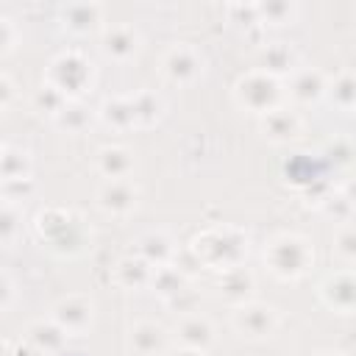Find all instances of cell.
I'll use <instances>...</instances> for the list:
<instances>
[{"instance_id": "6da1fadb", "label": "cell", "mask_w": 356, "mask_h": 356, "mask_svg": "<svg viewBox=\"0 0 356 356\" xmlns=\"http://www.w3.org/2000/svg\"><path fill=\"white\" fill-rule=\"evenodd\" d=\"M189 250L203 261V267L211 270H225V267H236L245 264L248 256V234L236 225H214L200 231L192 242Z\"/></svg>"}, {"instance_id": "7a4b0ae2", "label": "cell", "mask_w": 356, "mask_h": 356, "mask_svg": "<svg viewBox=\"0 0 356 356\" xmlns=\"http://www.w3.org/2000/svg\"><path fill=\"white\" fill-rule=\"evenodd\" d=\"M36 234L47 248H53L56 253H64V256L83 250V245L89 239L86 222L75 211L61 209V206H50L36 214Z\"/></svg>"}, {"instance_id": "3957f363", "label": "cell", "mask_w": 356, "mask_h": 356, "mask_svg": "<svg viewBox=\"0 0 356 356\" xmlns=\"http://www.w3.org/2000/svg\"><path fill=\"white\" fill-rule=\"evenodd\" d=\"M267 270L281 281L303 278L314 264V248L300 234H275L264 248Z\"/></svg>"}, {"instance_id": "277c9868", "label": "cell", "mask_w": 356, "mask_h": 356, "mask_svg": "<svg viewBox=\"0 0 356 356\" xmlns=\"http://www.w3.org/2000/svg\"><path fill=\"white\" fill-rule=\"evenodd\" d=\"M284 100V86L278 78L261 72V70H250L245 75L236 78L234 83V103L250 114H267L273 108H278Z\"/></svg>"}, {"instance_id": "5b68a950", "label": "cell", "mask_w": 356, "mask_h": 356, "mask_svg": "<svg viewBox=\"0 0 356 356\" xmlns=\"http://www.w3.org/2000/svg\"><path fill=\"white\" fill-rule=\"evenodd\" d=\"M44 81L50 86H56L67 100H78L92 83V64H89V58L83 53L64 50L50 61Z\"/></svg>"}, {"instance_id": "8992f818", "label": "cell", "mask_w": 356, "mask_h": 356, "mask_svg": "<svg viewBox=\"0 0 356 356\" xmlns=\"http://www.w3.org/2000/svg\"><path fill=\"white\" fill-rule=\"evenodd\" d=\"M231 325L239 337L245 339H267L278 331L281 317L270 303H259V300H248L234 306L231 312Z\"/></svg>"}, {"instance_id": "52a82bcc", "label": "cell", "mask_w": 356, "mask_h": 356, "mask_svg": "<svg viewBox=\"0 0 356 356\" xmlns=\"http://www.w3.org/2000/svg\"><path fill=\"white\" fill-rule=\"evenodd\" d=\"M203 72V56L197 47L186 44V42H178L172 47L164 50L161 56V75L175 83V86H189L200 78Z\"/></svg>"}, {"instance_id": "ba28073f", "label": "cell", "mask_w": 356, "mask_h": 356, "mask_svg": "<svg viewBox=\"0 0 356 356\" xmlns=\"http://www.w3.org/2000/svg\"><path fill=\"white\" fill-rule=\"evenodd\" d=\"M50 317L67 331V337L86 334L95 323V300L86 295H67L56 300V306L50 309Z\"/></svg>"}, {"instance_id": "9c48e42d", "label": "cell", "mask_w": 356, "mask_h": 356, "mask_svg": "<svg viewBox=\"0 0 356 356\" xmlns=\"http://www.w3.org/2000/svg\"><path fill=\"white\" fill-rule=\"evenodd\" d=\"M97 206L103 214L108 217H125L136 209L139 203V186L131 178H120V181H103L97 195H95Z\"/></svg>"}, {"instance_id": "30bf717a", "label": "cell", "mask_w": 356, "mask_h": 356, "mask_svg": "<svg viewBox=\"0 0 356 356\" xmlns=\"http://www.w3.org/2000/svg\"><path fill=\"white\" fill-rule=\"evenodd\" d=\"M320 298L323 303L337 312V314H353L356 309V278L350 267H342L337 273H331L323 284H320Z\"/></svg>"}, {"instance_id": "8fae6325", "label": "cell", "mask_w": 356, "mask_h": 356, "mask_svg": "<svg viewBox=\"0 0 356 356\" xmlns=\"http://www.w3.org/2000/svg\"><path fill=\"white\" fill-rule=\"evenodd\" d=\"M142 36L134 25H106L100 33V50L111 61H131L139 53Z\"/></svg>"}, {"instance_id": "7c38bea8", "label": "cell", "mask_w": 356, "mask_h": 356, "mask_svg": "<svg viewBox=\"0 0 356 356\" xmlns=\"http://www.w3.org/2000/svg\"><path fill=\"white\" fill-rule=\"evenodd\" d=\"M300 128H303V122H300L298 111L286 108L284 103H281L278 108H273V111H267V114L259 117V131H261V136H267V139L275 142V145H284V142L298 139V136H300Z\"/></svg>"}, {"instance_id": "4fadbf2b", "label": "cell", "mask_w": 356, "mask_h": 356, "mask_svg": "<svg viewBox=\"0 0 356 356\" xmlns=\"http://www.w3.org/2000/svg\"><path fill=\"white\" fill-rule=\"evenodd\" d=\"M128 350L134 356H161L167 350V331L156 320H139L128 328Z\"/></svg>"}, {"instance_id": "5bb4252c", "label": "cell", "mask_w": 356, "mask_h": 356, "mask_svg": "<svg viewBox=\"0 0 356 356\" xmlns=\"http://www.w3.org/2000/svg\"><path fill=\"white\" fill-rule=\"evenodd\" d=\"M325 89H328V78L317 67H300L289 78V97L298 106H312V103L323 100Z\"/></svg>"}, {"instance_id": "9a60e30c", "label": "cell", "mask_w": 356, "mask_h": 356, "mask_svg": "<svg viewBox=\"0 0 356 356\" xmlns=\"http://www.w3.org/2000/svg\"><path fill=\"white\" fill-rule=\"evenodd\" d=\"M214 325H211V320L209 317H203V314H184L181 320H178V325H175V339H178V345H184V348H192V350H200V353H206L211 345H214Z\"/></svg>"}, {"instance_id": "2e32d148", "label": "cell", "mask_w": 356, "mask_h": 356, "mask_svg": "<svg viewBox=\"0 0 356 356\" xmlns=\"http://www.w3.org/2000/svg\"><path fill=\"white\" fill-rule=\"evenodd\" d=\"M103 19H106V8L100 3H70L61 8L64 28L78 36H89V33L100 31Z\"/></svg>"}, {"instance_id": "e0dca14e", "label": "cell", "mask_w": 356, "mask_h": 356, "mask_svg": "<svg viewBox=\"0 0 356 356\" xmlns=\"http://www.w3.org/2000/svg\"><path fill=\"white\" fill-rule=\"evenodd\" d=\"M217 289L220 295L231 303V306H239V303H248L253 289H256V278L253 273L245 267V264H236V267H225L220 270L217 275Z\"/></svg>"}, {"instance_id": "ac0fdd59", "label": "cell", "mask_w": 356, "mask_h": 356, "mask_svg": "<svg viewBox=\"0 0 356 356\" xmlns=\"http://www.w3.org/2000/svg\"><path fill=\"white\" fill-rule=\"evenodd\" d=\"M256 70H261V72H267V75L281 81L284 75L298 70V53L286 42H267L259 50V67Z\"/></svg>"}, {"instance_id": "d6986e66", "label": "cell", "mask_w": 356, "mask_h": 356, "mask_svg": "<svg viewBox=\"0 0 356 356\" xmlns=\"http://www.w3.org/2000/svg\"><path fill=\"white\" fill-rule=\"evenodd\" d=\"M95 170L106 181L131 178V172H134V153L125 145H103L95 153Z\"/></svg>"}, {"instance_id": "ffe728a7", "label": "cell", "mask_w": 356, "mask_h": 356, "mask_svg": "<svg viewBox=\"0 0 356 356\" xmlns=\"http://www.w3.org/2000/svg\"><path fill=\"white\" fill-rule=\"evenodd\" d=\"M25 339L33 342L44 356H58L64 348H67V331L53 320V317H42V320H33L28 328H25Z\"/></svg>"}, {"instance_id": "44dd1931", "label": "cell", "mask_w": 356, "mask_h": 356, "mask_svg": "<svg viewBox=\"0 0 356 356\" xmlns=\"http://www.w3.org/2000/svg\"><path fill=\"white\" fill-rule=\"evenodd\" d=\"M172 253H175V242H172L170 234H164V231H147V234H142L136 239V253L134 256H139L150 267H164V264H170Z\"/></svg>"}, {"instance_id": "7402d4cb", "label": "cell", "mask_w": 356, "mask_h": 356, "mask_svg": "<svg viewBox=\"0 0 356 356\" xmlns=\"http://www.w3.org/2000/svg\"><path fill=\"white\" fill-rule=\"evenodd\" d=\"M97 117L103 125H108L111 131H131L136 128V120H134V106H131V97L125 95H117V97H106L100 106H97Z\"/></svg>"}, {"instance_id": "603a6c76", "label": "cell", "mask_w": 356, "mask_h": 356, "mask_svg": "<svg viewBox=\"0 0 356 356\" xmlns=\"http://www.w3.org/2000/svg\"><path fill=\"white\" fill-rule=\"evenodd\" d=\"M150 273H153V267L131 253L114 264V284H120L125 289H142L150 284Z\"/></svg>"}, {"instance_id": "cb8c5ba5", "label": "cell", "mask_w": 356, "mask_h": 356, "mask_svg": "<svg viewBox=\"0 0 356 356\" xmlns=\"http://www.w3.org/2000/svg\"><path fill=\"white\" fill-rule=\"evenodd\" d=\"M131 97V106H134V120H136V128H147V125H156L164 114V100L150 92V89H139Z\"/></svg>"}, {"instance_id": "d4e9b609", "label": "cell", "mask_w": 356, "mask_h": 356, "mask_svg": "<svg viewBox=\"0 0 356 356\" xmlns=\"http://www.w3.org/2000/svg\"><path fill=\"white\" fill-rule=\"evenodd\" d=\"M164 303L170 300V298H175L184 286H189V281L172 267V264H164V267H153V273H150V284H147Z\"/></svg>"}, {"instance_id": "484cf974", "label": "cell", "mask_w": 356, "mask_h": 356, "mask_svg": "<svg viewBox=\"0 0 356 356\" xmlns=\"http://www.w3.org/2000/svg\"><path fill=\"white\" fill-rule=\"evenodd\" d=\"M11 178H31V156L22 147L3 145L0 150V181Z\"/></svg>"}, {"instance_id": "4316f807", "label": "cell", "mask_w": 356, "mask_h": 356, "mask_svg": "<svg viewBox=\"0 0 356 356\" xmlns=\"http://www.w3.org/2000/svg\"><path fill=\"white\" fill-rule=\"evenodd\" d=\"M325 95L331 97V103L339 111H353V106H356V75L350 70H342L334 81H328Z\"/></svg>"}, {"instance_id": "83f0119b", "label": "cell", "mask_w": 356, "mask_h": 356, "mask_svg": "<svg viewBox=\"0 0 356 356\" xmlns=\"http://www.w3.org/2000/svg\"><path fill=\"white\" fill-rule=\"evenodd\" d=\"M256 14L261 25H292L298 17V6L289 0H270V3H256Z\"/></svg>"}, {"instance_id": "f1b7e54d", "label": "cell", "mask_w": 356, "mask_h": 356, "mask_svg": "<svg viewBox=\"0 0 356 356\" xmlns=\"http://www.w3.org/2000/svg\"><path fill=\"white\" fill-rule=\"evenodd\" d=\"M89 120H92V111H89L81 100H67V106L53 117V122H56L61 131H67V134L83 131V128L89 125Z\"/></svg>"}, {"instance_id": "f546056e", "label": "cell", "mask_w": 356, "mask_h": 356, "mask_svg": "<svg viewBox=\"0 0 356 356\" xmlns=\"http://www.w3.org/2000/svg\"><path fill=\"white\" fill-rule=\"evenodd\" d=\"M22 231V211L14 203L0 200V245H14Z\"/></svg>"}, {"instance_id": "4dcf8cb0", "label": "cell", "mask_w": 356, "mask_h": 356, "mask_svg": "<svg viewBox=\"0 0 356 356\" xmlns=\"http://www.w3.org/2000/svg\"><path fill=\"white\" fill-rule=\"evenodd\" d=\"M64 106H67V97L56 86H50L47 81H42L39 89L33 92V108L42 111V114H47V117H56Z\"/></svg>"}, {"instance_id": "1f68e13d", "label": "cell", "mask_w": 356, "mask_h": 356, "mask_svg": "<svg viewBox=\"0 0 356 356\" xmlns=\"http://www.w3.org/2000/svg\"><path fill=\"white\" fill-rule=\"evenodd\" d=\"M320 209L328 214V217H334L337 222H350V217H353V200H350V195L348 192H339V189H334V192H328L323 200H320Z\"/></svg>"}, {"instance_id": "d6a6232c", "label": "cell", "mask_w": 356, "mask_h": 356, "mask_svg": "<svg viewBox=\"0 0 356 356\" xmlns=\"http://www.w3.org/2000/svg\"><path fill=\"white\" fill-rule=\"evenodd\" d=\"M334 256H337L345 267H350V264L356 261V231H353L350 222H345V225L334 234Z\"/></svg>"}, {"instance_id": "836d02e7", "label": "cell", "mask_w": 356, "mask_h": 356, "mask_svg": "<svg viewBox=\"0 0 356 356\" xmlns=\"http://www.w3.org/2000/svg\"><path fill=\"white\" fill-rule=\"evenodd\" d=\"M33 192H36L33 178H11V181H0V197H3L6 203L19 206V203L28 200Z\"/></svg>"}, {"instance_id": "e575fe53", "label": "cell", "mask_w": 356, "mask_h": 356, "mask_svg": "<svg viewBox=\"0 0 356 356\" xmlns=\"http://www.w3.org/2000/svg\"><path fill=\"white\" fill-rule=\"evenodd\" d=\"M170 264H172V267H175V270H178V273H181L186 281H192V278H195V275L203 270V261H200V259H197V256L189 250V245H186V248H181V250L175 248V253H172Z\"/></svg>"}, {"instance_id": "d590c367", "label": "cell", "mask_w": 356, "mask_h": 356, "mask_svg": "<svg viewBox=\"0 0 356 356\" xmlns=\"http://www.w3.org/2000/svg\"><path fill=\"white\" fill-rule=\"evenodd\" d=\"M228 17H231L234 22H242V25H253V22H259L256 3H231V6H228Z\"/></svg>"}, {"instance_id": "8d00e7d4", "label": "cell", "mask_w": 356, "mask_h": 356, "mask_svg": "<svg viewBox=\"0 0 356 356\" xmlns=\"http://www.w3.org/2000/svg\"><path fill=\"white\" fill-rule=\"evenodd\" d=\"M172 309H178V312H184V314H192L195 312V306H197V292H192L189 286H184L175 298H170L167 300Z\"/></svg>"}, {"instance_id": "74e56055", "label": "cell", "mask_w": 356, "mask_h": 356, "mask_svg": "<svg viewBox=\"0 0 356 356\" xmlns=\"http://www.w3.org/2000/svg\"><path fill=\"white\" fill-rule=\"evenodd\" d=\"M14 39H17V31H14L11 19L8 17H0V56H6L14 47Z\"/></svg>"}, {"instance_id": "f35d334b", "label": "cell", "mask_w": 356, "mask_h": 356, "mask_svg": "<svg viewBox=\"0 0 356 356\" xmlns=\"http://www.w3.org/2000/svg\"><path fill=\"white\" fill-rule=\"evenodd\" d=\"M14 300V281L8 278V273L0 270V312H6Z\"/></svg>"}, {"instance_id": "ab89813d", "label": "cell", "mask_w": 356, "mask_h": 356, "mask_svg": "<svg viewBox=\"0 0 356 356\" xmlns=\"http://www.w3.org/2000/svg\"><path fill=\"white\" fill-rule=\"evenodd\" d=\"M331 159H334V164H348L350 161V142L337 139L331 147Z\"/></svg>"}, {"instance_id": "60d3db41", "label": "cell", "mask_w": 356, "mask_h": 356, "mask_svg": "<svg viewBox=\"0 0 356 356\" xmlns=\"http://www.w3.org/2000/svg\"><path fill=\"white\" fill-rule=\"evenodd\" d=\"M11 100H14V83H11V78H8V75H3V72H0V111H3V108H8V106H11Z\"/></svg>"}, {"instance_id": "b9f144b4", "label": "cell", "mask_w": 356, "mask_h": 356, "mask_svg": "<svg viewBox=\"0 0 356 356\" xmlns=\"http://www.w3.org/2000/svg\"><path fill=\"white\" fill-rule=\"evenodd\" d=\"M11 356H44L33 342H28V339H19L17 345H11Z\"/></svg>"}, {"instance_id": "7bdbcfd3", "label": "cell", "mask_w": 356, "mask_h": 356, "mask_svg": "<svg viewBox=\"0 0 356 356\" xmlns=\"http://www.w3.org/2000/svg\"><path fill=\"white\" fill-rule=\"evenodd\" d=\"M164 356H206V353H200V350H192V348H184V345H178V348H170V350H164Z\"/></svg>"}, {"instance_id": "ee69618b", "label": "cell", "mask_w": 356, "mask_h": 356, "mask_svg": "<svg viewBox=\"0 0 356 356\" xmlns=\"http://www.w3.org/2000/svg\"><path fill=\"white\" fill-rule=\"evenodd\" d=\"M0 356H11V345L0 339Z\"/></svg>"}, {"instance_id": "f6af8a7d", "label": "cell", "mask_w": 356, "mask_h": 356, "mask_svg": "<svg viewBox=\"0 0 356 356\" xmlns=\"http://www.w3.org/2000/svg\"><path fill=\"white\" fill-rule=\"evenodd\" d=\"M317 356H345V353H339V350H320Z\"/></svg>"}, {"instance_id": "bcb514c9", "label": "cell", "mask_w": 356, "mask_h": 356, "mask_svg": "<svg viewBox=\"0 0 356 356\" xmlns=\"http://www.w3.org/2000/svg\"><path fill=\"white\" fill-rule=\"evenodd\" d=\"M0 150H3V145H0Z\"/></svg>"}]
</instances>
